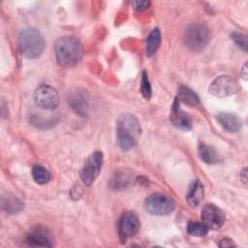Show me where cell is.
Returning <instances> with one entry per match:
<instances>
[{"label": "cell", "instance_id": "44dd1931", "mask_svg": "<svg viewBox=\"0 0 248 248\" xmlns=\"http://www.w3.org/2000/svg\"><path fill=\"white\" fill-rule=\"evenodd\" d=\"M32 177L38 184H46L50 179V173L43 166L36 165L32 168Z\"/></svg>", "mask_w": 248, "mask_h": 248}, {"label": "cell", "instance_id": "7c38bea8", "mask_svg": "<svg viewBox=\"0 0 248 248\" xmlns=\"http://www.w3.org/2000/svg\"><path fill=\"white\" fill-rule=\"evenodd\" d=\"M26 242L34 247H51V237L47 231L43 227H36L32 229L26 235Z\"/></svg>", "mask_w": 248, "mask_h": 248}, {"label": "cell", "instance_id": "9c48e42d", "mask_svg": "<svg viewBox=\"0 0 248 248\" xmlns=\"http://www.w3.org/2000/svg\"><path fill=\"white\" fill-rule=\"evenodd\" d=\"M140 229V220L136 213L125 212L118 222V233L119 238L125 242L128 238L134 236Z\"/></svg>", "mask_w": 248, "mask_h": 248}, {"label": "cell", "instance_id": "8992f818", "mask_svg": "<svg viewBox=\"0 0 248 248\" xmlns=\"http://www.w3.org/2000/svg\"><path fill=\"white\" fill-rule=\"evenodd\" d=\"M144 208L152 215H168L173 211L174 203L164 194L155 193L145 200Z\"/></svg>", "mask_w": 248, "mask_h": 248}, {"label": "cell", "instance_id": "30bf717a", "mask_svg": "<svg viewBox=\"0 0 248 248\" xmlns=\"http://www.w3.org/2000/svg\"><path fill=\"white\" fill-rule=\"evenodd\" d=\"M202 223L208 229H219L225 222V213L216 205L212 203H206L202 210Z\"/></svg>", "mask_w": 248, "mask_h": 248}, {"label": "cell", "instance_id": "4316f807", "mask_svg": "<svg viewBox=\"0 0 248 248\" xmlns=\"http://www.w3.org/2000/svg\"><path fill=\"white\" fill-rule=\"evenodd\" d=\"M240 176L242 177V180H243V183L246 184V180H247V170L246 169H244L240 174Z\"/></svg>", "mask_w": 248, "mask_h": 248}, {"label": "cell", "instance_id": "6da1fadb", "mask_svg": "<svg viewBox=\"0 0 248 248\" xmlns=\"http://www.w3.org/2000/svg\"><path fill=\"white\" fill-rule=\"evenodd\" d=\"M141 134L139 119L131 113H125L116 121V141L123 151L131 150L138 143Z\"/></svg>", "mask_w": 248, "mask_h": 248}, {"label": "cell", "instance_id": "8fae6325", "mask_svg": "<svg viewBox=\"0 0 248 248\" xmlns=\"http://www.w3.org/2000/svg\"><path fill=\"white\" fill-rule=\"evenodd\" d=\"M68 103L71 108L79 115H87L89 109V100L86 92L80 88H76L68 95Z\"/></svg>", "mask_w": 248, "mask_h": 248}, {"label": "cell", "instance_id": "d6986e66", "mask_svg": "<svg viewBox=\"0 0 248 248\" xmlns=\"http://www.w3.org/2000/svg\"><path fill=\"white\" fill-rule=\"evenodd\" d=\"M161 44V34L158 28L153 29L146 40V46H145V52L147 56L153 55L159 48Z\"/></svg>", "mask_w": 248, "mask_h": 248}, {"label": "cell", "instance_id": "ac0fdd59", "mask_svg": "<svg viewBox=\"0 0 248 248\" xmlns=\"http://www.w3.org/2000/svg\"><path fill=\"white\" fill-rule=\"evenodd\" d=\"M199 154H200V158L206 164L213 165L220 162V156L218 152L214 149V147L208 144H205V143L200 144Z\"/></svg>", "mask_w": 248, "mask_h": 248}, {"label": "cell", "instance_id": "5bb4252c", "mask_svg": "<svg viewBox=\"0 0 248 248\" xmlns=\"http://www.w3.org/2000/svg\"><path fill=\"white\" fill-rule=\"evenodd\" d=\"M216 119L222 128L229 133H236L241 128V120L234 113L221 112L216 116Z\"/></svg>", "mask_w": 248, "mask_h": 248}, {"label": "cell", "instance_id": "603a6c76", "mask_svg": "<svg viewBox=\"0 0 248 248\" xmlns=\"http://www.w3.org/2000/svg\"><path fill=\"white\" fill-rule=\"evenodd\" d=\"M140 93L141 95L145 98V99H150L151 97V93H152V89H151V85L147 77V74L143 71L141 74V80H140Z\"/></svg>", "mask_w": 248, "mask_h": 248}, {"label": "cell", "instance_id": "cb8c5ba5", "mask_svg": "<svg viewBox=\"0 0 248 248\" xmlns=\"http://www.w3.org/2000/svg\"><path fill=\"white\" fill-rule=\"evenodd\" d=\"M231 37H232V40L235 43V45L239 48H241L243 51H247V39L242 33L232 32Z\"/></svg>", "mask_w": 248, "mask_h": 248}, {"label": "cell", "instance_id": "e0dca14e", "mask_svg": "<svg viewBox=\"0 0 248 248\" xmlns=\"http://www.w3.org/2000/svg\"><path fill=\"white\" fill-rule=\"evenodd\" d=\"M175 100L178 103H183V104H186V105L192 106V107H195V106L199 105V103H200V99H199L198 95L187 86L179 87Z\"/></svg>", "mask_w": 248, "mask_h": 248}, {"label": "cell", "instance_id": "7a4b0ae2", "mask_svg": "<svg viewBox=\"0 0 248 248\" xmlns=\"http://www.w3.org/2000/svg\"><path fill=\"white\" fill-rule=\"evenodd\" d=\"M55 56L57 63L62 67H72L78 64L82 58V45L76 37L63 36L56 40Z\"/></svg>", "mask_w": 248, "mask_h": 248}, {"label": "cell", "instance_id": "d4e9b609", "mask_svg": "<svg viewBox=\"0 0 248 248\" xmlns=\"http://www.w3.org/2000/svg\"><path fill=\"white\" fill-rule=\"evenodd\" d=\"M133 5L137 11L142 12L148 8V6L150 5V2L149 1H135V2H133Z\"/></svg>", "mask_w": 248, "mask_h": 248}, {"label": "cell", "instance_id": "9a60e30c", "mask_svg": "<svg viewBox=\"0 0 248 248\" xmlns=\"http://www.w3.org/2000/svg\"><path fill=\"white\" fill-rule=\"evenodd\" d=\"M132 182V175L126 170L115 171L109 179L108 186L113 190H123Z\"/></svg>", "mask_w": 248, "mask_h": 248}, {"label": "cell", "instance_id": "7402d4cb", "mask_svg": "<svg viewBox=\"0 0 248 248\" xmlns=\"http://www.w3.org/2000/svg\"><path fill=\"white\" fill-rule=\"evenodd\" d=\"M187 232L193 236H204L208 232V228L203 223L190 221L187 225Z\"/></svg>", "mask_w": 248, "mask_h": 248}, {"label": "cell", "instance_id": "4fadbf2b", "mask_svg": "<svg viewBox=\"0 0 248 248\" xmlns=\"http://www.w3.org/2000/svg\"><path fill=\"white\" fill-rule=\"evenodd\" d=\"M170 120L172 123L174 127L177 129L183 130V131H188L192 127V120L189 114L179 108V103L175 100L171 109H170Z\"/></svg>", "mask_w": 248, "mask_h": 248}, {"label": "cell", "instance_id": "83f0119b", "mask_svg": "<svg viewBox=\"0 0 248 248\" xmlns=\"http://www.w3.org/2000/svg\"><path fill=\"white\" fill-rule=\"evenodd\" d=\"M241 75H242V77H243L244 79L247 78V64H246V63L244 64V66H243V68H242V73H241Z\"/></svg>", "mask_w": 248, "mask_h": 248}, {"label": "cell", "instance_id": "ffe728a7", "mask_svg": "<svg viewBox=\"0 0 248 248\" xmlns=\"http://www.w3.org/2000/svg\"><path fill=\"white\" fill-rule=\"evenodd\" d=\"M2 206L9 214H15L22 209V203L12 195H8L6 198H3Z\"/></svg>", "mask_w": 248, "mask_h": 248}, {"label": "cell", "instance_id": "3957f363", "mask_svg": "<svg viewBox=\"0 0 248 248\" xmlns=\"http://www.w3.org/2000/svg\"><path fill=\"white\" fill-rule=\"evenodd\" d=\"M18 46L25 58L36 59L44 51L45 40L37 29L26 28L18 36Z\"/></svg>", "mask_w": 248, "mask_h": 248}, {"label": "cell", "instance_id": "484cf974", "mask_svg": "<svg viewBox=\"0 0 248 248\" xmlns=\"http://www.w3.org/2000/svg\"><path fill=\"white\" fill-rule=\"evenodd\" d=\"M219 246H220V247H232V246H234V244H233V242H232L231 239H229V238H224V239H222V240L220 241Z\"/></svg>", "mask_w": 248, "mask_h": 248}, {"label": "cell", "instance_id": "277c9868", "mask_svg": "<svg viewBox=\"0 0 248 248\" xmlns=\"http://www.w3.org/2000/svg\"><path fill=\"white\" fill-rule=\"evenodd\" d=\"M209 28L201 22L190 24L184 32V44L192 51L202 50L210 42Z\"/></svg>", "mask_w": 248, "mask_h": 248}, {"label": "cell", "instance_id": "2e32d148", "mask_svg": "<svg viewBox=\"0 0 248 248\" xmlns=\"http://www.w3.org/2000/svg\"><path fill=\"white\" fill-rule=\"evenodd\" d=\"M202 199H203V186L199 180H196L190 185L188 194L186 196L187 202L191 207H196L201 203Z\"/></svg>", "mask_w": 248, "mask_h": 248}, {"label": "cell", "instance_id": "5b68a950", "mask_svg": "<svg viewBox=\"0 0 248 248\" xmlns=\"http://www.w3.org/2000/svg\"><path fill=\"white\" fill-rule=\"evenodd\" d=\"M103 165V153L95 151L89 155L80 170V178L84 185L90 186L98 177Z\"/></svg>", "mask_w": 248, "mask_h": 248}, {"label": "cell", "instance_id": "ba28073f", "mask_svg": "<svg viewBox=\"0 0 248 248\" xmlns=\"http://www.w3.org/2000/svg\"><path fill=\"white\" fill-rule=\"evenodd\" d=\"M208 91L211 95L226 98L235 93L236 82L232 77L228 75H223L216 78L209 85Z\"/></svg>", "mask_w": 248, "mask_h": 248}, {"label": "cell", "instance_id": "52a82bcc", "mask_svg": "<svg viewBox=\"0 0 248 248\" xmlns=\"http://www.w3.org/2000/svg\"><path fill=\"white\" fill-rule=\"evenodd\" d=\"M36 105L43 109H54L59 105V95L56 89L47 84L40 85L34 92Z\"/></svg>", "mask_w": 248, "mask_h": 248}]
</instances>
